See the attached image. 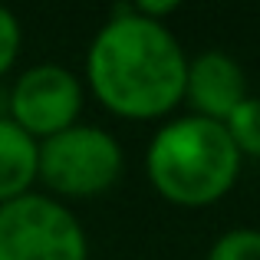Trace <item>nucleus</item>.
Wrapping results in <instances>:
<instances>
[{
    "mask_svg": "<svg viewBox=\"0 0 260 260\" xmlns=\"http://www.w3.org/2000/svg\"><path fill=\"white\" fill-rule=\"evenodd\" d=\"M188 56L165 23L119 4L86 53V83L99 106L128 122L168 115L184 95Z\"/></svg>",
    "mask_w": 260,
    "mask_h": 260,
    "instance_id": "nucleus-1",
    "label": "nucleus"
},
{
    "mask_svg": "<svg viewBox=\"0 0 260 260\" xmlns=\"http://www.w3.org/2000/svg\"><path fill=\"white\" fill-rule=\"evenodd\" d=\"M241 161L221 122L181 115L152 135L145 175L168 204L208 208L237 184Z\"/></svg>",
    "mask_w": 260,
    "mask_h": 260,
    "instance_id": "nucleus-2",
    "label": "nucleus"
},
{
    "mask_svg": "<svg viewBox=\"0 0 260 260\" xmlns=\"http://www.w3.org/2000/svg\"><path fill=\"white\" fill-rule=\"evenodd\" d=\"M125 155L112 132L95 125H70L37 148V181L59 198L106 194L122 175Z\"/></svg>",
    "mask_w": 260,
    "mask_h": 260,
    "instance_id": "nucleus-3",
    "label": "nucleus"
},
{
    "mask_svg": "<svg viewBox=\"0 0 260 260\" xmlns=\"http://www.w3.org/2000/svg\"><path fill=\"white\" fill-rule=\"evenodd\" d=\"M0 260H89L79 217L50 194L0 204Z\"/></svg>",
    "mask_w": 260,
    "mask_h": 260,
    "instance_id": "nucleus-4",
    "label": "nucleus"
},
{
    "mask_svg": "<svg viewBox=\"0 0 260 260\" xmlns=\"http://www.w3.org/2000/svg\"><path fill=\"white\" fill-rule=\"evenodd\" d=\"M79 112H83V83L76 73L56 63L23 70L7 99V119L37 142L76 125Z\"/></svg>",
    "mask_w": 260,
    "mask_h": 260,
    "instance_id": "nucleus-5",
    "label": "nucleus"
},
{
    "mask_svg": "<svg viewBox=\"0 0 260 260\" xmlns=\"http://www.w3.org/2000/svg\"><path fill=\"white\" fill-rule=\"evenodd\" d=\"M241 99H247V76L237 59L224 50H204L188 59L181 102L191 106V115L224 122Z\"/></svg>",
    "mask_w": 260,
    "mask_h": 260,
    "instance_id": "nucleus-6",
    "label": "nucleus"
},
{
    "mask_svg": "<svg viewBox=\"0 0 260 260\" xmlns=\"http://www.w3.org/2000/svg\"><path fill=\"white\" fill-rule=\"evenodd\" d=\"M37 139L0 115V204L30 194L37 184Z\"/></svg>",
    "mask_w": 260,
    "mask_h": 260,
    "instance_id": "nucleus-7",
    "label": "nucleus"
},
{
    "mask_svg": "<svg viewBox=\"0 0 260 260\" xmlns=\"http://www.w3.org/2000/svg\"><path fill=\"white\" fill-rule=\"evenodd\" d=\"M241 158H260V95H247L221 122Z\"/></svg>",
    "mask_w": 260,
    "mask_h": 260,
    "instance_id": "nucleus-8",
    "label": "nucleus"
},
{
    "mask_svg": "<svg viewBox=\"0 0 260 260\" xmlns=\"http://www.w3.org/2000/svg\"><path fill=\"white\" fill-rule=\"evenodd\" d=\"M208 260H260V231L231 228L211 244Z\"/></svg>",
    "mask_w": 260,
    "mask_h": 260,
    "instance_id": "nucleus-9",
    "label": "nucleus"
},
{
    "mask_svg": "<svg viewBox=\"0 0 260 260\" xmlns=\"http://www.w3.org/2000/svg\"><path fill=\"white\" fill-rule=\"evenodd\" d=\"M20 46H23V30H20V20L13 17V10H7L0 4V79L13 70L20 56Z\"/></svg>",
    "mask_w": 260,
    "mask_h": 260,
    "instance_id": "nucleus-10",
    "label": "nucleus"
},
{
    "mask_svg": "<svg viewBox=\"0 0 260 260\" xmlns=\"http://www.w3.org/2000/svg\"><path fill=\"white\" fill-rule=\"evenodd\" d=\"M132 10L145 20H155V23H165V17H172L178 10V0H139L132 4Z\"/></svg>",
    "mask_w": 260,
    "mask_h": 260,
    "instance_id": "nucleus-11",
    "label": "nucleus"
}]
</instances>
